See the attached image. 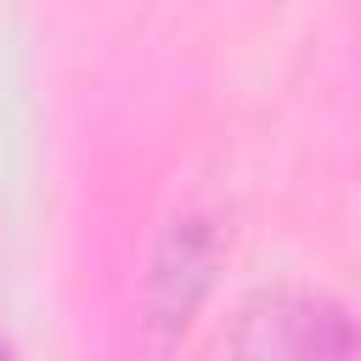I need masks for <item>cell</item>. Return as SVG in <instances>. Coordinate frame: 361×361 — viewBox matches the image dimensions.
<instances>
[{"mask_svg": "<svg viewBox=\"0 0 361 361\" xmlns=\"http://www.w3.org/2000/svg\"><path fill=\"white\" fill-rule=\"evenodd\" d=\"M243 355H350L355 333L338 305L327 299H299V293H271L243 310V327L226 338Z\"/></svg>", "mask_w": 361, "mask_h": 361, "instance_id": "cell-1", "label": "cell"}, {"mask_svg": "<svg viewBox=\"0 0 361 361\" xmlns=\"http://www.w3.org/2000/svg\"><path fill=\"white\" fill-rule=\"evenodd\" d=\"M214 259H220V243H214L209 220L186 214V220L169 226V237H164V248L152 259V282H147V310H152L147 322L164 338L192 322V310H197V299H203V288L214 276Z\"/></svg>", "mask_w": 361, "mask_h": 361, "instance_id": "cell-2", "label": "cell"}]
</instances>
